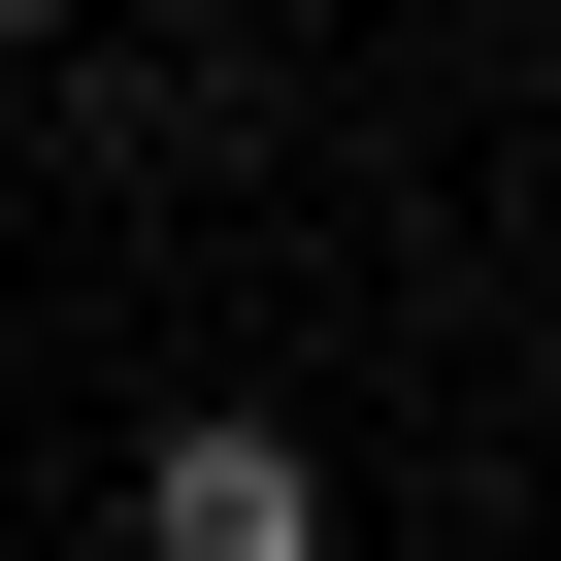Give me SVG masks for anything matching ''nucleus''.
<instances>
[{
	"label": "nucleus",
	"mask_w": 561,
	"mask_h": 561,
	"mask_svg": "<svg viewBox=\"0 0 561 561\" xmlns=\"http://www.w3.org/2000/svg\"><path fill=\"white\" fill-rule=\"evenodd\" d=\"M133 561H331V462L264 430V397H198V430L133 462Z\"/></svg>",
	"instance_id": "nucleus-1"
},
{
	"label": "nucleus",
	"mask_w": 561,
	"mask_h": 561,
	"mask_svg": "<svg viewBox=\"0 0 561 561\" xmlns=\"http://www.w3.org/2000/svg\"><path fill=\"white\" fill-rule=\"evenodd\" d=\"M0 34H67V0H0Z\"/></svg>",
	"instance_id": "nucleus-2"
}]
</instances>
